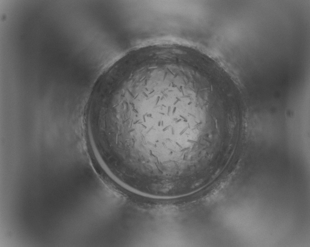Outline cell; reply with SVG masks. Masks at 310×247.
Segmentation results:
<instances>
[{
    "label": "cell",
    "mask_w": 310,
    "mask_h": 247,
    "mask_svg": "<svg viewBox=\"0 0 310 247\" xmlns=\"http://www.w3.org/2000/svg\"><path fill=\"white\" fill-rule=\"evenodd\" d=\"M194 97L187 87L172 83L150 84L120 96L116 140L126 164L159 173L182 167L189 149L182 125L194 108Z\"/></svg>",
    "instance_id": "1"
}]
</instances>
